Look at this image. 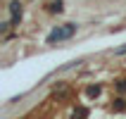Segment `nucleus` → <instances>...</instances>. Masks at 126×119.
Wrapping results in <instances>:
<instances>
[{
    "label": "nucleus",
    "instance_id": "nucleus-2",
    "mask_svg": "<svg viewBox=\"0 0 126 119\" xmlns=\"http://www.w3.org/2000/svg\"><path fill=\"white\" fill-rule=\"evenodd\" d=\"M7 10H10V21H12V26H19L21 17H24V7H21V2H19V0H12Z\"/></svg>",
    "mask_w": 126,
    "mask_h": 119
},
{
    "label": "nucleus",
    "instance_id": "nucleus-5",
    "mask_svg": "<svg viewBox=\"0 0 126 119\" xmlns=\"http://www.w3.org/2000/svg\"><path fill=\"white\" fill-rule=\"evenodd\" d=\"M86 93H88V98H98V95H100V86H88Z\"/></svg>",
    "mask_w": 126,
    "mask_h": 119
},
{
    "label": "nucleus",
    "instance_id": "nucleus-3",
    "mask_svg": "<svg viewBox=\"0 0 126 119\" xmlns=\"http://www.w3.org/2000/svg\"><path fill=\"white\" fill-rule=\"evenodd\" d=\"M48 10H50V12H57V14H60V12L64 10V2H62V0H52V2L48 5Z\"/></svg>",
    "mask_w": 126,
    "mask_h": 119
},
{
    "label": "nucleus",
    "instance_id": "nucleus-8",
    "mask_svg": "<svg viewBox=\"0 0 126 119\" xmlns=\"http://www.w3.org/2000/svg\"><path fill=\"white\" fill-rule=\"evenodd\" d=\"M124 52H126V45H121V48L114 50V55H124Z\"/></svg>",
    "mask_w": 126,
    "mask_h": 119
},
{
    "label": "nucleus",
    "instance_id": "nucleus-1",
    "mask_svg": "<svg viewBox=\"0 0 126 119\" xmlns=\"http://www.w3.org/2000/svg\"><path fill=\"white\" fill-rule=\"evenodd\" d=\"M79 31V26L76 24H62V26H57V29H52V31H50L48 34V38H45V43H48V45H55V43H62V41H69L71 36L76 34Z\"/></svg>",
    "mask_w": 126,
    "mask_h": 119
},
{
    "label": "nucleus",
    "instance_id": "nucleus-7",
    "mask_svg": "<svg viewBox=\"0 0 126 119\" xmlns=\"http://www.w3.org/2000/svg\"><path fill=\"white\" fill-rule=\"evenodd\" d=\"M117 88H119V91H121V93H124V91H126V79H121V81H117Z\"/></svg>",
    "mask_w": 126,
    "mask_h": 119
},
{
    "label": "nucleus",
    "instance_id": "nucleus-6",
    "mask_svg": "<svg viewBox=\"0 0 126 119\" xmlns=\"http://www.w3.org/2000/svg\"><path fill=\"white\" fill-rule=\"evenodd\" d=\"M114 102H117V105H114V110H126V105H124V100H121V98H117Z\"/></svg>",
    "mask_w": 126,
    "mask_h": 119
},
{
    "label": "nucleus",
    "instance_id": "nucleus-4",
    "mask_svg": "<svg viewBox=\"0 0 126 119\" xmlns=\"http://www.w3.org/2000/svg\"><path fill=\"white\" fill-rule=\"evenodd\" d=\"M74 119H88V110L86 107H76L74 110Z\"/></svg>",
    "mask_w": 126,
    "mask_h": 119
}]
</instances>
